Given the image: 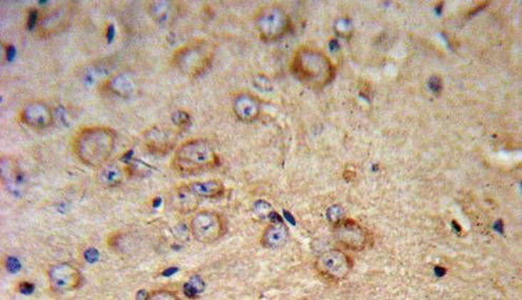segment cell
Listing matches in <instances>:
<instances>
[{"instance_id":"6da1fadb","label":"cell","mask_w":522,"mask_h":300,"mask_svg":"<svg viewBox=\"0 0 522 300\" xmlns=\"http://www.w3.org/2000/svg\"><path fill=\"white\" fill-rule=\"evenodd\" d=\"M116 140V132L109 127L93 125L83 128L73 139V151L83 165L101 169L109 162Z\"/></svg>"},{"instance_id":"7a4b0ae2","label":"cell","mask_w":522,"mask_h":300,"mask_svg":"<svg viewBox=\"0 0 522 300\" xmlns=\"http://www.w3.org/2000/svg\"><path fill=\"white\" fill-rule=\"evenodd\" d=\"M219 157L213 145L205 139H190L181 143L172 160V167L181 175H198L218 167Z\"/></svg>"},{"instance_id":"3957f363","label":"cell","mask_w":522,"mask_h":300,"mask_svg":"<svg viewBox=\"0 0 522 300\" xmlns=\"http://www.w3.org/2000/svg\"><path fill=\"white\" fill-rule=\"evenodd\" d=\"M291 71L300 83L314 89L324 87L334 77V67L327 55L311 48L296 51Z\"/></svg>"},{"instance_id":"277c9868","label":"cell","mask_w":522,"mask_h":300,"mask_svg":"<svg viewBox=\"0 0 522 300\" xmlns=\"http://www.w3.org/2000/svg\"><path fill=\"white\" fill-rule=\"evenodd\" d=\"M214 48L203 39L190 41L175 51L173 63L176 69L185 76L197 78L211 67Z\"/></svg>"},{"instance_id":"5b68a950","label":"cell","mask_w":522,"mask_h":300,"mask_svg":"<svg viewBox=\"0 0 522 300\" xmlns=\"http://www.w3.org/2000/svg\"><path fill=\"white\" fill-rule=\"evenodd\" d=\"M354 262L351 256L339 249H329L320 253L314 262L316 273L326 281H344L351 274Z\"/></svg>"},{"instance_id":"8992f818","label":"cell","mask_w":522,"mask_h":300,"mask_svg":"<svg viewBox=\"0 0 522 300\" xmlns=\"http://www.w3.org/2000/svg\"><path fill=\"white\" fill-rule=\"evenodd\" d=\"M290 19L282 6L269 4L261 8L254 19L256 30L263 41L282 38L290 29Z\"/></svg>"},{"instance_id":"52a82bcc","label":"cell","mask_w":522,"mask_h":300,"mask_svg":"<svg viewBox=\"0 0 522 300\" xmlns=\"http://www.w3.org/2000/svg\"><path fill=\"white\" fill-rule=\"evenodd\" d=\"M190 231L197 242L211 244L223 237L227 232V222L218 212L203 210L192 217Z\"/></svg>"},{"instance_id":"ba28073f","label":"cell","mask_w":522,"mask_h":300,"mask_svg":"<svg viewBox=\"0 0 522 300\" xmlns=\"http://www.w3.org/2000/svg\"><path fill=\"white\" fill-rule=\"evenodd\" d=\"M333 237L344 250L362 252L371 246L372 236L362 224L349 218H342L333 224Z\"/></svg>"},{"instance_id":"9c48e42d","label":"cell","mask_w":522,"mask_h":300,"mask_svg":"<svg viewBox=\"0 0 522 300\" xmlns=\"http://www.w3.org/2000/svg\"><path fill=\"white\" fill-rule=\"evenodd\" d=\"M48 284L55 292H72L81 288L83 277L76 267L66 262L53 264L48 271Z\"/></svg>"},{"instance_id":"30bf717a","label":"cell","mask_w":522,"mask_h":300,"mask_svg":"<svg viewBox=\"0 0 522 300\" xmlns=\"http://www.w3.org/2000/svg\"><path fill=\"white\" fill-rule=\"evenodd\" d=\"M72 17L70 4H61L41 15L37 23V31L41 36L48 37L66 30Z\"/></svg>"},{"instance_id":"8fae6325","label":"cell","mask_w":522,"mask_h":300,"mask_svg":"<svg viewBox=\"0 0 522 300\" xmlns=\"http://www.w3.org/2000/svg\"><path fill=\"white\" fill-rule=\"evenodd\" d=\"M19 117L24 125L36 130L46 129L53 121L52 110L46 103L39 100L24 103Z\"/></svg>"},{"instance_id":"7c38bea8","label":"cell","mask_w":522,"mask_h":300,"mask_svg":"<svg viewBox=\"0 0 522 300\" xmlns=\"http://www.w3.org/2000/svg\"><path fill=\"white\" fill-rule=\"evenodd\" d=\"M169 205L180 214L195 212L200 204V198L190 185H179L174 187L169 193Z\"/></svg>"},{"instance_id":"4fadbf2b","label":"cell","mask_w":522,"mask_h":300,"mask_svg":"<svg viewBox=\"0 0 522 300\" xmlns=\"http://www.w3.org/2000/svg\"><path fill=\"white\" fill-rule=\"evenodd\" d=\"M233 112L241 123H254L261 114L260 100L250 93H240L234 98Z\"/></svg>"},{"instance_id":"5bb4252c","label":"cell","mask_w":522,"mask_h":300,"mask_svg":"<svg viewBox=\"0 0 522 300\" xmlns=\"http://www.w3.org/2000/svg\"><path fill=\"white\" fill-rule=\"evenodd\" d=\"M289 240V230L283 222H273L263 230L260 236V244L267 250H280Z\"/></svg>"},{"instance_id":"9a60e30c","label":"cell","mask_w":522,"mask_h":300,"mask_svg":"<svg viewBox=\"0 0 522 300\" xmlns=\"http://www.w3.org/2000/svg\"><path fill=\"white\" fill-rule=\"evenodd\" d=\"M127 177V169L121 163L108 162L107 165L98 169L96 180L101 187L106 189H113L123 184Z\"/></svg>"},{"instance_id":"2e32d148","label":"cell","mask_w":522,"mask_h":300,"mask_svg":"<svg viewBox=\"0 0 522 300\" xmlns=\"http://www.w3.org/2000/svg\"><path fill=\"white\" fill-rule=\"evenodd\" d=\"M200 200H216L225 194V185L220 180H210L190 184Z\"/></svg>"},{"instance_id":"e0dca14e","label":"cell","mask_w":522,"mask_h":300,"mask_svg":"<svg viewBox=\"0 0 522 300\" xmlns=\"http://www.w3.org/2000/svg\"><path fill=\"white\" fill-rule=\"evenodd\" d=\"M106 87H107L108 91L121 98H127L135 90V85L132 79L123 73L111 77L106 83Z\"/></svg>"},{"instance_id":"ac0fdd59","label":"cell","mask_w":522,"mask_h":300,"mask_svg":"<svg viewBox=\"0 0 522 300\" xmlns=\"http://www.w3.org/2000/svg\"><path fill=\"white\" fill-rule=\"evenodd\" d=\"M149 12L157 23H167L173 15V6L171 2L153 1L150 4Z\"/></svg>"},{"instance_id":"d6986e66","label":"cell","mask_w":522,"mask_h":300,"mask_svg":"<svg viewBox=\"0 0 522 300\" xmlns=\"http://www.w3.org/2000/svg\"><path fill=\"white\" fill-rule=\"evenodd\" d=\"M147 300H181L177 293L170 290H156L149 293Z\"/></svg>"},{"instance_id":"ffe728a7","label":"cell","mask_w":522,"mask_h":300,"mask_svg":"<svg viewBox=\"0 0 522 300\" xmlns=\"http://www.w3.org/2000/svg\"><path fill=\"white\" fill-rule=\"evenodd\" d=\"M344 215V211L342 207L334 206L327 210V218H329V222H333V224L342 220Z\"/></svg>"},{"instance_id":"44dd1931","label":"cell","mask_w":522,"mask_h":300,"mask_svg":"<svg viewBox=\"0 0 522 300\" xmlns=\"http://www.w3.org/2000/svg\"><path fill=\"white\" fill-rule=\"evenodd\" d=\"M35 286L28 281H22L19 284V290L22 294H31L34 291Z\"/></svg>"},{"instance_id":"7402d4cb","label":"cell","mask_w":522,"mask_h":300,"mask_svg":"<svg viewBox=\"0 0 522 300\" xmlns=\"http://www.w3.org/2000/svg\"><path fill=\"white\" fill-rule=\"evenodd\" d=\"M429 87H430L431 91L439 93L441 91V81L438 77H432L429 83Z\"/></svg>"},{"instance_id":"603a6c76","label":"cell","mask_w":522,"mask_h":300,"mask_svg":"<svg viewBox=\"0 0 522 300\" xmlns=\"http://www.w3.org/2000/svg\"><path fill=\"white\" fill-rule=\"evenodd\" d=\"M86 257H87V260H88V262H93L94 260L97 259V257H98V252H97L95 249H90V250H88V252L86 253Z\"/></svg>"},{"instance_id":"cb8c5ba5","label":"cell","mask_w":522,"mask_h":300,"mask_svg":"<svg viewBox=\"0 0 522 300\" xmlns=\"http://www.w3.org/2000/svg\"><path fill=\"white\" fill-rule=\"evenodd\" d=\"M8 269L10 271L19 270V262H17L16 260L10 258V259L8 260Z\"/></svg>"}]
</instances>
